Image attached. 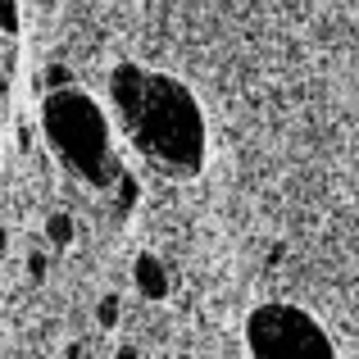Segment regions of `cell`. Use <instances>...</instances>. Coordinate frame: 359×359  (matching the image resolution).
I'll use <instances>...</instances> for the list:
<instances>
[{
    "instance_id": "6da1fadb",
    "label": "cell",
    "mask_w": 359,
    "mask_h": 359,
    "mask_svg": "<svg viewBox=\"0 0 359 359\" xmlns=\"http://www.w3.org/2000/svg\"><path fill=\"white\" fill-rule=\"evenodd\" d=\"M109 100L128 123L132 141L173 177H196L205 168L210 132H205L201 100L191 96L187 82L141 64H118L109 73Z\"/></svg>"
},
{
    "instance_id": "7a4b0ae2",
    "label": "cell",
    "mask_w": 359,
    "mask_h": 359,
    "mask_svg": "<svg viewBox=\"0 0 359 359\" xmlns=\"http://www.w3.org/2000/svg\"><path fill=\"white\" fill-rule=\"evenodd\" d=\"M41 132L50 141L55 159L64 168L82 177L91 187H114V177L123 173L118 159H114V146H109V118L87 91L69 87H55L46 91L41 100Z\"/></svg>"
},
{
    "instance_id": "3957f363",
    "label": "cell",
    "mask_w": 359,
    "mask_h": 359,
    "mask_svg": "<svg viewBox=\"0 0 359 359\" xmlns=\"http://www.w3.org/2000/svg\"><path fill=\"white\" fill-rule=\"evenodd\" d=\"M245 351L250 359H337L327 327L309 309L287 305V300H269V305L250 309Z\"/></svg>"
},
{
    "instance_id": "277c9868",
    "label": "cell",
    "mask_w": 359,
    "mask_h": 359,
    "mask_svg": "<svg viewBox=\"0 0 359 359\" xmlns=\"http://www.w3.org/2000/svg\"><path fill=\"white\" fill-rule=\"evenodd\" d=\"M132 278H137V291H141L146 300H164V296H168V269L159 264V255L141 250L137 264H132Z\"/></svg>"
},
{
    "instance_id": "5b68a950",
    "label": "cell",
    "mask_w": 359,
    "mask_h": 359,
    "mask_svg": "<svg viewBox=\"0 0 359 359\" xmlns=\"http://www.w3.org/2000/svg\"><path fill=\"white\" fill-rule=\"evenodd\" d=\"M46 241H50V245H69L73 241V219L64 210H55L50 219H46Z\"/></svg>"
},
{
    "instance_id": "8992f818",
    "label": "cell",
    "mask_w": 359,
    "mask_h": 359,
    "mask_svg": "<svg viewBox=\"0 0 359 359\" xmlns=\"http://www.w3.org/2000/svg\"><path fill=\"white\" fill-rule=\"evenodd\" d=\"M0 32L5 36L18 32V0H0Z\"/></svg>"
},
{
    "instance_id": "52a82bcc",
    "label": "cell",
    "mask_w": 359,
    "mask_h": 359,
    "mask_svg": "<svg viewBox=\"0 0 359 359\" xmlns=\"http://www.w3.org/2000/svg\"><path fill=\"white\" fill-rule=\"evenodd\" d=\"M96 323H100V327H114V323H118V296H105V300L96 305Z\"/></svg>"
},
{
    "instance_id": "ba28073f",
    "label": "cell",
    "mask_w": 359,
    "mask_h": 359,
    "mask_svg": "<svg viewBox=\"0 0 359 359\" xmlns=\"http://www.w3.org/2000/svg\"><path fill=\"white\" fill-rule=\"evenodd\" d=\"M69 82H73V69H69V64H50V69H46V91L69 87Z\"/></svg>"
},
{
    "instance_id": "9c48e42d",
    "label": "cell",
    "mask_w": 359,
    "mask_h": 359,
    "mask_svg": "<svg viewBox=\"0 0 359 359\" xmlns=\"http://www.w3.org/2000/svg\"><path fill=\"white\" fill-rule=\"evenodd\" d=\"M27 273H32V278H41V273H46V255H32V259H27Z\"/></svg>"
},
{
    "instance_id": "30bf717a",
    "label": "cell",
    "mask_w": 359,
    "mask_h": 359,
    "mask_svg": "<svg viewBox=\"0 0 359 359\" xmlns=\"http://www.w3.org/2000/svg\"><path fill=\"white\" fill-rule=\"evenodd\" d=\"M118 359H137V346H118Z\"/></svg>"
},
{
    "instance_id": "8fae6325",
    "label": "cell",
    "mask_w": 359,
    "mask_h": 359,
    "mask_svg": "<svg viewBox=\"0 0 359 359\" xmlns=\"http://www.w3.org/2000/svg\"><path fill=\"white\" fill-rule=\"evenodd\" d=\"M177 359H196V355H177Z\"/></svg>"
}]
</instances>
